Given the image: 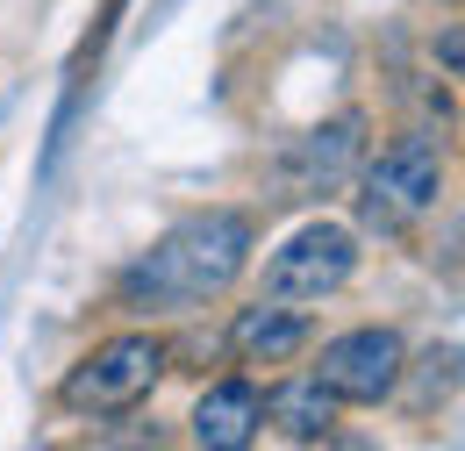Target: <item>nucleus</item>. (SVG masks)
Listing matches in <instances>:
<instances>
[{
	"label": "nucleus",
	"instance_id": "1",
	"mask_svg": "<svg viewBox=\"0 0 465 451\" xmlns=\"http://www.w3.org/2000/svg\"><path fill=\"white\" fill-rule=\"evenodd\" d=\"M251 244H258V229H251L243 208H201V215L173 223L122 273L115 301L129 316H186V308L230 294L236 273L251 266Z\"/></svg>",
	"mask_w": 465,
	"mask_h": 451
},
{
	"label": "nucleus",
	"instance_id": "2",
	"mask_svg": "<svg viewBox=\"0 0 465 451\" xmlns=\"http://www.w3.org/2000/svg\"><path fill=\"white\" fill-rule=\"evenodd\" d=\"M451 186V158H444V136L437 129H401L394 144H380L365 165H358V223L380 229V236H401L422 215H437Z\"/></svg>",
	"mask_w": 465,
	"mask_h": 451
},
{
	"label": "nucleus",
	"instance_id": "3",
	"mask_svg": "<svg viewBox=\"0 0 465 451\" xmlns=\"http://www.w3.org/2000/svg\"><path fill=\"white\" fill-rule=\"evenodd\" d=\"M165 337L158 330H122V337L94 344L72 373L58 380V408L64 416H129V408H143L151 387L165 380Z\"/></svg>",
	"mask_w": 465,
	"mask_h": 451
},
{
	"label": "nucleus",
	"instance_id": "4",
	"mask_svg": "<svg viewBox=\"0 0 465 451\" xmlns=\"http://www.w3.org/2000/svg\"><path fill=\"white\" fill-rule=\"evenodd\" d=\"M365 115L344 108L330 115L322 129H308V136H293L287 151L265 165V179H272V201H330L337 186H351L358 179V165H365Z\"/></svg>",
	"mask_w": 465,
	"mask_h": 451
},
{
	"label": "nucleus",
	"instance_id": "5",
	"mask_svg": "<svg viewBox=\"0 0 465 451\" xmlns=\"http://www.w3.org/2000/svg\"><path fill=\"white\" fill-rule=\"evenodd\" d=\"M401 366H408V344L394 323H365V330H344V337L322 344L315 358V380L344 408H380V401L401 387Z\"/></svg>",
	"mask_w": 465,
	"mask_h": 451
},
{
	"label": "nucleus",
	"instance_id": "6",
	"mask_svg": "<svg viewBox=\"0 0 465 451\" xmlns=\"http://www.w3.org/2000/svg\"><path fill=\"white\" fill-rule=\"evenodd\" d=\"M358 273V229L344 223H301L265 258V294L272 301H322Z\"/></svg>",
	"mask_w": 465,
	"mask_h": 451
},
{
	"label": "nucleus",
	"instance_id": "7",
	"mask_svg": "<svg viewBox=\"0 0 465 451\" xmlns=\"http://www.w3.org/2000/svg\"><path fill=\"white\" fill-rule=\"evenodd\" d=\"M315 344V316L308 308H287V301H251V308H236L230 323V351L236 366H293L301 351Z\"/></svg>",
	"mask_w": 465,
	"mask_h": 451
},
{
	"label": "nucleus",
	"instance_id": "8",
	"mask_svg": "<svg viewBox=\"0 0 465 451\" xmlns=\"http://www.w3.org/2000/svg\"><path fill=\"white\" fill-rule=\"evenodd\" d=\"M337 408H344V401L330 395L315 373H301V380H280V387L258 395V423H272L287 445H322V437L337 430Z\"/></svg>",
	"mask_w": 465,
	"mask_h": 451
},
{
	"label": "nucleus",
	"instance_id": "9",
	"mask_svg": "<svg viewBox=\"0 0 465 451\" xmlns=\"http://www.w3.org/2000/svg\"><path fill=\"white\" fill-rule=\"evenodd\" d=\"M193 445H208V451H243L265 423H258V387L243 380V373H230V380H215L208 395L193 401Z\"/></svg>",
	"mask_w": 465,
	"mask_h": 451
},
{
	"label": "nucleus",
	"instance_id": "10",
	"mask_svg": "<svg viewBox=\"0 0 465 451\" xmlns=\"http://www.w3.org/2000/svg\"><path fill=\"white\" fill-rule=\"evenodd\" d=\"M401 373H415V387H408V416H430V408H444V401L459 395V344H437V351H422L415 366H401Z\"/></svg>",
	"mask_w": 465,
	"mask_h": 451
},
{
	"label": "nucleus",
	"instance_id": "11",
	"mask_svg": "<svg viewBox=\"0 0 465 451\" xmlns=\"http://www.w3.org/2000/svg\"><path fill=\"white\" fill-rule=\"evenodd\" d=\"M437 57H444V79H459V22H444V36H437Z\"/></svg>",
	"mask_w": 465,
	"mask_h": 451
}]
</instances>
